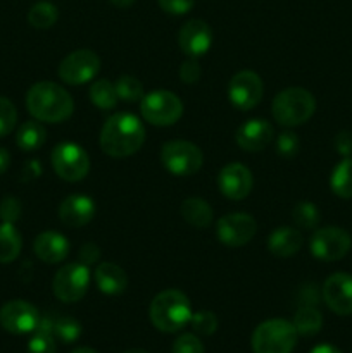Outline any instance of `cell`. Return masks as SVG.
I'll return each mask as SVG.
<instances>
[{
	"mask_svg": "<svg viewBox=\"0 0 352 353\" xmlns=\"http://www.w3.org/2000/svg\"><path fill=\"white\" fill-rule=\"evenodd\" d=\"M110 3H114L116 7H121V9H126V7L133 6L135 0H110Z\"/></svg>",
	"mask_w": 352,
	"mask_h": 353,
	"instance_id": "7dc6e473",
	"label": "cell"
},
{
	"mask_svg": "<svg viewBox=\"0 0 352 353\" xmlns=\"http://www.w3.org/2000/svg\"><path fill=\"white\" fill-rule=\"evenodd\" d=\"M257 231V223L251 214L233 212L221 217L216 224V236L226 247H244Z\"/></svg>",
	"mask_w": 352,
	"mask_h": 353,
	"instance_id": "7c38bea8",
	"label": "cell"
},
{
	"mask_svg": "<svg viewBox=\"0 0 352 353\" xmlns=\"http://www.w3.org/2000/svg\"><path fill=\"white\" fill-rule=\"evenodd\" d=\"M275 138V130L266 119H248L237 130L235 140L242 150L259 152L264 150Z\"/></svg>",
	"mask_w": 352,
	"mask_h": 353,
	"instance_id": "ac0fdd59",
	"label": "cell"
},
{
	"mask_svg": "<svg viewBox=\"0 0 352 353\" xmlns=\"http://www.w3.org/2000/svg\"><path fill=\"white\" fill-rule=\"evenodd\" d=\"M23 248V238L12 223L0 224V264L14 262Z\"/></svg>",
	"mask_w": 352,
	"mask_h": 353,
	"instance_id": "d4e9b609",
	"label": "cell"
},
{
	"mask_svg": "<svg viewBox=\"0 0 352 353\" xmlns=\"http://www.w3.org/2000/svg\"><path fill=\"white\" fill-rule=\"evenodd\" d=\"M330 186L335 195H338L340 199H352V157H345L333 169Z\"/></svg>",
	"mask_w": 352,
	"mask_h": 353,
	"instance_id": "83f0119b",
	"label": "cell"
},
{
	"mask_svg": "<svg viewBox=\"0 0 352 353\" xmlns=\"http://www.w3.org/2000/svg\"><path fill=\"white\" fill-rule=\"evenodd\" d=\"M90 279H92V274H90L88 265L81 264V262H72L55 272L52 290L61 302L75 303L85 296L90 286Z\"/></svg>",
	"mask_w": 352,
	"mask_h": 353,
	"instance_id": "9c48e42d",
	"label": "cell"
},
{
	"mask_svg": "<svg viewBox=\"0 0 352 353\" xmlns=\"http://www.w3.org/2000/svg\"><path fill=\"white\" fill-rule=\"evenodd\" d=\"M159 7L171 16H183L193 7L195 0H157Z\"/></svg>",
	"mask_w": 352,
	"mask_h": 353,
	"instance_id": "ab89813d",
	"label": "cell"
},
{
	"mask_svg": "<svg viewBox=\"0 0 352 353\" xmlns=\"http://www.w3.org/2000/svg\"><path fill=\"white\" fill-rule=\"evenodd\" d=\"M93 216H95V202L90 196L79 193L69 195L59 207L61 223L69 228L85 226L93 219Z\"/></svg>",
	"mask_w": 352,
	"mask_h": 353,
	"instance_id": "d6986e66",
	"label": "cell"
},
{
	"mask_svg": "<svg viewBox=\"0 0 352 353\" xmlns=\"http://www.w3.org/2000/svg\"><path fill=\"white\" fill-rule=\"evenodd\" d=\"M173 353H206L204 352V345L195 334H182L176 338L173 343Z\"/></svg>",
	"mask_w": 352,
	"mask_h": 353,
	"instance_id": "d590c367",
	"label": "cell"
},
{
	"mask_svg": "<svg viewBox=\"0 0 352 353\" xmlns=\"http://www.w3.org/2000/svg\"><path fill=\"white\" fill-rule=\"evenodd\" d=\"M21 212H23V207H21V202L14 196H7L2 203H0V219L2 223H16L21 217Z\"/></svg>",
	"mask_w": 352,
	"mask_h": 353,
	"instance_id": "74e56055",
	"label": "cell"
},
{
	"mask_svg": "<svg viewBox=\"0 0 352 353\" xmlns=\"http://www.w3.org/2000/svg\"><path fill=\"white\" fill-rule=\"evenodd\" d=\"M52 168L55 174L69 183L81 181L90 171V157L83 147L72 141H62L55 145L50 154Z\"/></svg>",
	"mask_w": 352,
	"mask_h": 353,
	"instance_id": "ba28073f",
	"label": "cell"
},
{
	"mask_svg": "<svg viewBox=\"0 0 352 353\" xmlns=\"http://www.w3.org/2000/svg\"><path fill=\"white\" fill-rule=\"evenodd\" d=\"M38 330H45L57 340L64 343H72L81 336V324L69 316H57V314H47L40 317Z\"/></svg>",
	"mask_w": 352,
	"mask_h": 353,
	"instance_id": "44dd1931",
	"label": "cell"
},
{
	"mask_svg": "<svg viewBox=\"0 0 352 353\" xmlns=\"http://www.w3.org/2000/svg\"><path fill=\"white\" fill-rule=\"evenodd\" d=\"M192 305L188 296L179 290H164L154 296L148 307L152 324L162 333H176L192 319Z\"/></svg>",
	"mask_w": 352,
	"mask_h": 353,
	"instance_id": "3957f363",
	"label": "cell"
},
{
	"mask_svg": "<svg viewBox=\"0 0 352 353\" xmlns=\"http://www.w3.org/2000/svg\"><path fill=\"white\" fill-rule=\"evenodd\" d=\"M311 353H342L338 350L337 347H333V345H328V343H323V345H317V347H314Z\"/></svg>",
	"mask_w": 352,
	"mask_h": 353,
	"instance_id": "bcb514c9",
	"label": "cell"
},
{
	"mask_svg": "<svg viewBox=\"0 0 352 353\" xmlns=\"http://www.w3.org/2000/svg\"><path fill=\"white\" fill-rule=\"evenodd\" d=\"M40 323L37 307L24 300H12L0 309V326L10 334L33 333Z\"/></svg>",
	"mask_w": 352,
	"mask_h": 353,
	"instance_id": "4fadbf2b",
	"label": "cell"
},
{
	"mask_svg": "<svg viewBox=\"0 0 352 353\" xmlns=\"http://www.w3.org/2000/svg\"><path fill=\"white\" fill-rule=\"evenodd\" d=\"M116 92L117 97L124 102H138V100L144 99V85L140 83V79H137L135 76H121L116 83Z\"/></svg>",
	"mask_w": 352,
	"mask_h": 353,
	"instance_id": "1f68e13d",
	"label": "cell"
},
{
	"mask_svg": "<svg viewBox=\"0 0 352 353\" xmlns=\"http://www.w3.org/2000/svg\"><path fill=\"white\" fill-rule=\"evenodd\" d=\"M47 140V131L38 121H26L21 124L16 134V143L21 150L33 152L38 150Z\"/></svg>",
	"mask_w": 352,
	"mask_h": 353,
	"instance_id": "484cf974",
	"label": "cell"
},
{
	"mask_svg": "<svg viewBox=\"0 0 352 353\" xmlns=\"http://www.w3.org/2000/svg\"><path fill=\"white\" fill-rule=\"evenodd\" d=\"M124 353H148L147 350H141V348H133V350H128Z\"/></svg>",
	"mask_w": 352,
	"mask_h": 353,
	"instance_id": "681fc988",
	"label": "cell"
},
{
	"mask_svg": "<svg viewBox=\"0 0 352 353\" xmlns=\"http://www.w3.org/2000/svg\"><path fill=\"white\" fill-rule=\"evenodd\" d=\"M217 186L221 193L230 200H244L254 186V178L248 168L240 162H230L217 176Z\"/></svg>",
	"mask_w": 352,
	"mask_h": 353,
	"instance_id": "2e32d148",
	"label": "cell"
},
{
	"mask_svg": "<svg viewBox=\"0 0 352 353\" xmlns=\"http://www.w3.org/2000/svg\"><path fill=\"white\" fill-rule=\"evenodd\" d=\"M276 150L283 157H292L299 150V137L293 131H285L276 140Z\"/></svg>",
	"mask_w": 352,
	"mask_h": 353,
	"instance_id": "8d00e7d4",
	"label": "cell"
},
{
	"mask_svg": "<svg viewBox=\"0 0 352 353\" xmlns=\"http://www.w3.org/2000/svg\"><path fill=\"white\" fill-rule=\"evenodd\" d=\"M178 45L188 57L206 55L213 45V31L202 19H190L178 33Z\"/></svg>",
	"mask_w": 352,
	"mask_h": 353,
	"instance_id": "e0dca14e",
	"label": "cell"
},
{
	"mask_svg": "<svg viewBox=\"0 0 352 353\" xmlns=\"http://www.w3.org/2000/svg\"><path fill=\"white\" fill-rule=\"evenodd\" d=\"M335 148L342 157H351L352 155V133L351 131H340L335 138Z\"/></svg>",
	"mask_w": 352,
	"mask_h": 353,
	"instance_id": "60d3db41",
	"label": "cell"
},
{
	"mask_svg": "<svg viewBox=\"0 0 352 353\" xmlns=\"http://www.w3.org/2000/svg\"><path fill=\"white\" fill-rule=\"evenodd\" d=\"M28 353H55V338L45 330H35L28 341Z\"/></svg>",
	"mask_w": 352,
	"mask_h": 353,
	"instance_id": "e575fe53",
	"label": "cell"
},
{
	"mask_svg": "<svg viewBox=\"0 0 352 353\" xmlns=\"http://www.w3.org/2000/svg\"><path fill=\"white\" fill-rule=\"evenodd\" d=\"M311 254L323 262H335L344 259L352 247L351 234L337 226L321 228L311 236Z\"/></svg>",
	"mask_w": 352,
	"mask_h": 353,
	"instance_id": "30bf717a",
	"label": "cell"
},
{
	"mask_svg": "<svg viewBox=\"0 0 352 353\" xmlns=\"http://www.w3.org/2000/svg\"><path fill=\"white\" fill-rule=\"evenodd\" d=\"M57 7L52 2H47V0L37 2L31 7L30 12H28V21H30L31 26L37 28V30H48V28H52L57 23Z\"/></svg>",
	"mask_w": 352,
	"mask_h": 353,
	"instance_id": "f546056e",
	"label": "cell"
},
{
	"mask_svg": "<svg viewBox=\"0 0 352 353\" xmlns=\"http://www.w3.org/2000/svg\"><path fill=\"white\" fill-rule=\"evenodd\" d=\"M161 162L171 174L192 176L200 171L204 154L195 143L185 140L166 141L161 148Z\"/></svg>",
	"mask_w": 352,
	"mask_h": 353,
	"instance_id": "52a82bcc",
	"label": "cell"
},
{
	"mask_svg": "<svg viewBox=\"0 0 352 353\" xmlns=\"http://www.w3.org/2000/svg\"><path fill=\"white\" fill-rule=\"evenodd\" d=\"M145 141V126L135 114L117 112L104 123L100 131V148L110 157H130Z\"/></svg>",
	"mask_w": 352,
	"mask_h": 353,
	"instance_id": "6da1fadb",
	"label": "cell"
},
{
	"mask_svg": "<svg viewBox=\"0 0 352 353\" xmlns=\"http://www.w3.org/2000/svg\"><path fill=\"white\" fill-rule=\"evenodd\" d=\"M33 250L45 264H59L69 254V241L57 231H43L35 238Z\"/></svg>",
	"mask_w": 352,
	"mask_h": 353,
	"instance_id": "ffe728a7",
	"label": "cell"
},
{
	"mask_svg": "<svg viewBox=\"0 0 352 353\" xmlns=\"http://www.w3.org/2000/svg\"><path fill=\"white\" fill-rule=\"evenodd\" d=\"M262 92V79L254 71L237 72L228 85V99L238 110L254 109L261 102Z\"/></svg>",
	"mask_w": 352,
	"mask_h": 353,
	"instance_id": "5bb4252c",
	"label": "cell"
},
{
	"mask_svg": "<svg viewBox=\"0 0 352 353\" xmlns=\"http://www.w3.org/2000/svg\"><path fill=\"white\" fill-rule=\"evenodd\" d=\"M24 172H26L30 178H37V176H40L41 168H40V164H38V161H30V164L26 165Z\"/></svg>",
	"mask_w": 352,
	"mask_h": 353,
	"instance_id": "f6af8a7d",
	"label": "cell"
},
{
	"mask_svg": "<svg viewBox=\"0 0 352 353\" xmlns=\"http://www.w3.org/2000/svg\"><path fill=\"white\" fill-rule=\"evenodd\" d=\"M100 259V248L95 243H85L79 250V262L85 265L95 264Z\"/></svg>",
	"mask_w": 352,
	"mask_h": 353,
	"instance_id": "b9f144b4",
	"label": "cell"
},
{
	"mask_svg": "<svg viewBox=\"0 0 352 353\" xmlns=\"http://www.w3.org/2000/svg\"><path fill=\"white\" fill-rule=\"evenodd\" d=\"M97 286L106 295H121L128 286V278L119 265L113 262H102L93 272Z\"/></svg>",
	"mask_w": 352,
	"mask_h": 353,
	"instance_id": "603a6c76",
	"label": "cell"
},
{
	"mask_svg": "<svg viewBox=\"0 0 352 353\" xmlns=\"http://www.w3.org/2000/svg\"><path fill=\"white\" fill-rule=\"evenodd\" d=\"M324 303L328 309L338 316L352 314V276L347 272H335L324 281L321 290Z\"/></svg>",
	"mask_w": 352,
	"mask_h": 353,
	"instance_id": "9a60e30c",
	"label": "cell"
},
{
	"mask_svg": "<svg viewBox=\"0 0 352 353\" xmlns=\"http://www.w3.org/2000/svg\"><path fill=\"white\" fill-rule=\"evenodd\" d=\"M179 212H182L183 219L192 224L193 228H207L213 223L214 217L209 203L204 199H197V196L186 199L179 207Z\"/></svg>",
	"mask_w": 352,
	"mask_h": 353,
	"instance_id": "cb8c5ba5",
	"label": "cell"
},
{
	"mask_svg": "<svg viewBox=\"0 0 352 353\" xmlns=\"http://www.w3.org/2000/svg\"><path fill=\"white\" fill-rule=\"evenodd\" d=\"M293 223L302 230H314L320 223V210L313 202H299L292 210Z\"/></svg>",
	"mask_w": 352,
	"mask_h": 353,
	"instance_id": "4dcf8cb0",
	"label": "cell"
},
{
	"mask_svg": "<svg viewBox=\"0 0 352 353\" xmlns=\"http://www.w3.org/2000/svg\"><path fill=\"white\" fill-rule=\"evenodd\" d=\"M200 74H202V68H200L195 57L186 59L182 64V68H179V78H182L183 83H188V85L199 81Z\"/></svg>",
	"mask_w": 352,
	"mask_h": 353,
	"instance_id": "f35d334b",
	"label": "cell"
},
{
	"mask_svg": "<svg viewBox=\"0 0 352 353\" xmlns=\"http://www.w3.org/2000/svg\"><path fill=\"white\" fill-rule=\"evenodd\" d=\"M17 123V110L6 97H0V138L12 133Z\"/></svg>",
	"mask_w": 352,
	"mask_h": 353,
	"instance_id": "d6a6232c",
	"label": "cell"
},
{
	"mask_svg": "<svg viewBox=\"0 0 352 353\" xmlns=\"http://www.w3.org/2000/svg\"><path fill=\"white\" fill-rule=\"evenodd\" d=\"M71 353H97L93 348H88V347H81V348H76V350H72Z\"/></svg>",
	"mask_w": 352,
	"mask_h": 353,
	"instance_id": "c3c4849f",
	"label": "cell"
},
{
	"mask_svg": "<svg viewBox=\"0 0 352 353\" xmlns=\"http://www.w3.org/2000/svg\"><path fill=\"white\" fill-rule=\"evenodd\" d=\"M140 112L152 126H171L183 116V103L169 90H154L140 100Z\"/></svg>",
	"mask_w": 352,
	"mask_h": 353,
	"instance_id": "8992f818",
	"label": "cell"
},
{
	"mask_svg": "<svg viewBox=\"0 0 352 353\" xmlns=\"http://www.w3.org/2000/svg\"><path fill=\"white\" fill-rule=\"evenodd\" d=\"M9 164H10V154L6 150V148L0 147V174H3V172L9 169Z\"/></svg>",
	"mask_w": 352,
	"mask_h": 353,
	"instance_id": "ee69618b",
	"label": "cell"
},
{
	"mask_svg": "<svg viewBox=\"0 0 352 353\" xmlns=\"http://www.w3.org/2000/svg\"><path fill=\"white\" fill-rule=\"evenodd\" d=\"M90 100H92L99 109L110 110L117 105L119 97H117L114 83H110L109 79H97V81L90 86Z\"/></svg>",
	"mask_w": 352,
	"mask_h": 353,
	"instance_id": "f1b7e54d",
	"label": "cell"
},
{
	"mask_svg": "<svg viewBox=\"0 0 352 353\" xmlns=\"http://www.w3.org/2000/svg\"><path fill=\"white\" fill-rule=\"evenodd\" d=\"M302 234L295 228L282 226L268 236V250L275 257L286 259L295 255L302 248Z\"/></svg>",
	"mask_w": 352,
	"mask_h": 353,
	"instance_id": "7402d4cb",
	"label": "cell"
},
{
	"mask_svg": "<svg viewBox=\"0 0 352 353\" xmlns=\"http://www.w3.org/2000/svg\"><path fill=\"white\" fill-rule=\"evenodd\" d=\"M316 110V99L306 88L292 86L282 90L273 99L271 114L278 124L285 128H295L307 123Z\"/></svg>",
	"mask_w": 352,
	"mask_h": 353,
	"instance_id": "277c9868",
	"label": "cell"
},
{
	"mask_svg": "<svg viewBox=\"0 0 352 353\" xmlns=\"http://www.w3.org/2000/svg\"><path fill=\"white\" fill-rule=\"evenodd\" d=\"M190 324H192V330L197 334L211 336L217 330V317L211 310H200V312L193 314Z\"/></svg>",
	"mask_w": 352,
	"mask_h": 353,
	"instance_id": "836d02e7",
	"label": "cell"
},
{
	"mask_svg": "<svg viewBox=\"0 0 352 353\" xmlns=\"http://www.w3.org/2000/svg\"><path fill=\"white\" fill-rule=\"evenodd\" d=\"M297 338L299 333L293 323L269 319L259 324L252 333V350L254 353H292Z\"/></svg>",
	"mask_w": 352,
	"mask_h": 353,
	"instance_id": "5b68a950",
	"label": "cell"
},
{
	"mask_svg": "<svg viewBox=\"0 0 352 353\" xmlns=\"http://www.w3.org/2000/svg\"><path fill=\"white\" fill-rule=\"evenodd\" d=\"M300 296H302V300H304V302H306V305H316V303H317V290H316V286L307 285L306 288L302 290V293H300Z\"/></svg>",
	"mask_w": 352,
	"mask_h": 353,
	"instance_id": "7bdbcfd3",
	"label": "cell"
},
{
	"mask_svg": "<svg viewBox=\"0 0 352 353\" xmlns=\"http://www.w3.org/2000/svg\"><path fill=\"white\" fill-rule=\"evenodd\" d=\"M100 69L99 55L88 48L75 50L61 62L59 76L68 85H85L92 81Z\"/></svg>",
	"mask_w": 352,
	"mask_h": 353,
	"instance_id": "8fae6325",
	"label": "cell"
},
{
	"mask_svg": "<svg viewBox=\"0 0 352 353\" xmlns=\"http://www.w3.org/2000/svg\"><path fill=\"white\" fill-rule=\"evenodd\" d=\"M28 112L41 123H62L75 110L72 97L54 81L35 83L26 95Z\"/></svg>",
	"mask_w": 352,
	"mask_h": 353,
	"instance_id": "7a4b0ae2",
	"label": "cell"
},
{
	"mask_svg": "<svg viewBox=\"0 0 352 353\" xmlns=\"http://www.w3.org/2000/svg\"><path fill=\"white\" fill-rule=\"evenodd\" d=\"M293 326L300 336H314L323 327V316L314 305H304L295 312Z\"/></svg>",
	"mask_w": 352,
	"mask_h": 353,
	"instance_id": "4316f807",
	"label": "cell"
}]
</instances>
